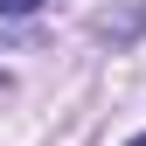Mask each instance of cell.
Here are the masks:
<instances>
[{
    "label": "cell",
    "instance_id": "cell-1",
    "mask_svg": "<svg viewBox=\"0 0 146 146\" xmlns=\"http://www.w3.org/2000/svg\"><path fill=\"white\" fill-rule=\"evenodd\" d=\"M28 7H42V0H0V14H28Z\"/></svg>",
    "mask_w": 146,
    "mask_h": 146
},
{
    "label": "cell",
    "instance_id": "cell-2",
    "mask_svg": "<svg viewBox=\"0 0 146 146\" xmlns=\"http://www.w3.org/2000/svg\"><path fill=\"white\" fill-rule=\"evenodd\" d=\"M125 146H146V132H139V139H125Z\"/></svg>",
    "mask_w": 146,
    "mask_h": 146
}]
</instances>
